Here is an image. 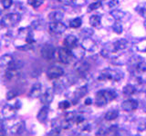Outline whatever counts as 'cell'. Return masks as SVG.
I'll return each instance as SVG.
<instances>
[{"label": "cell", "mask_w": 146, "mask_h": 136, "mask_svg": "<svg viewBox=\"0 0 146 136\" xmlns=\"http://www.w3.org/2000/svg\"><path fill=\"white\" fill-rule=\"evenodd\" d=\"M145 51H146V50H145Z\"/></svg>", "instance_id": "43"}, {"label": "cell", "mask_w": 146, "mask_h": 136, "mask_svg": "<svg viewBox=\"0 0 146 136\" xmlns=\"http://www.w3.org/2000/svg\"><path fill=\"white\" fill-rule=\"evenodd\" d=\"M12 60H13L12 56H10V54H4V56H2L1 57H0V65H6V66H7V65Z\"/></svg>", "instance_id": "26"}, {"label": "cell", "mask_w": 146, "mask_h": 136, "mask_svg": "<svg viewBox=\"0 0 146 136\" xmlns=\"http://www.w3.org/2000/svg\"><path fill=\"white\" fill-rule=\"evenodd\" d=\"M55 54H56V48L50 44H46L41 48V56L47 61L52 60L55 56Z\"/></svg>", "instance_id": "5"}, {"label": "cell", "mask_w": 146, "mask_h": 136, "mask_svg": "<svg viewBox=\"0 0 146 136\" xmlns=\"http://www.w3.org/2000/svg\"><path fill=\"white\" fill-rule=\"evenodd\" d=\"M78 42H79V39H78L77 36L73 35H68L65 39H64L63 44H64V46H65L66 48L72 50L78 45Z\"/></svg>", "instance_id": "11"}, {"label": "cell", "mask_w": 146, "mask_h": 136, "mask_svg": "<svg viewBox=\"0 0 146 136\" xmlns=\"http://www.w3.org/2000/svg\"><path fill=\"white\" fill-rule=\"evenodd\" d=\"M136 87L134 85H132V84H127L126 86H124L123 87V90H122V93L123 94H125V95H132V94H134L136 93Z\"/></svg>", "instance_id": "25"}, {"label": "cell", "mask_w": 146, "mask_h": 136, "mask_svg": "<svg viewBox=\"0 0 146 136\" xmlns=\"http://www.w3.org/2000/svg\"><path fill=\"white\" fill-rule=\"evenodd\" d=\"M90 65L87 61H80L76 65V72L80 76H86L89 74Z\"/></svg>", "instance_id": "10"}, {"label": "cell", "mask_w": 146, "mask_h": 136, "mask_svg": "<svg viewBox=\"0 0 146 136\" xmlns=\"http://www.w3.org/2000/svg\"><path fill=\"white\" fill-rule=\"evenodd\" d=\"M88 93V88H87V86H82V87L79 88L76 92L74 93V98H73V103H77L80 98H82L83 96L87 94Z\"/></svg>", "instance_id": "19"}, {"label": "cell", "mask_w": 146, "mask_h": 136, "mask_svg": "<svg viewBox=\"0 0 146 136\" xmlns=\"http://www.w3.org/2000/svg\"><path fill=\"white\" fill-rule=\"evenodd\" d=\"M0 1H1V5L5 9H8L13 4V0H0Z\"/></svg>", "instance_id": "36"}, {"label": "cell", "mask_w": 146, "mask_h": 136, "mask_svg": "<svg viewBox=\"0 0 146 136\" xmlns=\"http://www.w3.org/2000/svg\"><path fill=\"white\" fill-rule=\"evenodd\" d=\"M1 114L4 120H11L17 114V109L10 104H6L2 109Z\"/></svg>", "instance_id": "7"}, {"label": "cell", "mask_w": 146, "mask_h": 136, "mask_svg": "<svg viewBox=\"0 0 146 136\" xmlns=\"http://www.w3.org/2000/svg\"><path fill=\"white\" fill-rule=\"evenodd\" d=\"M64 84L60 81H58V82H55L54 83V85H53V91L54 93L56 94H60L62 91L64 90Z\"/></svg>", "instance_id": "27"}, {"label": "cell", "mask_w": 146, "mask_h": 136, "mask_svg": "<svg viewBox=\"0 0 146 136\" xmlns=\"http://www.w3.org/2000/svg\"><path fill=\"white\" fill-rule=\"evenodd\" d=\"M123 78V73L118 69H111V68H106L102 70L98 77V80L102 81H113V82H119Z\"/></svg>", "instance_id": "2"}, {"label": "cell", "mask_w": 146, "mask_h": 136, "mask_svg": "<svg viewBox=\"0 0 146 136\" xmlns=\"http://www.w3.org/2000/svg\"><path fill=\"white\" fill-rule=\"evenodd\" d=\"M112 44H113L114 49L119 53L120 51H122V50L126 49L128 47V45H129V43H128V41L125 39H119L116 41V42L112 43Z\"/></svg>", "instance_id": "18"}, {"label": "cell", "mask_w": 146, "mask_h": 136, "mask_svg": "<svg viewBox=\"0 0 146 136\" xmlns=\"http://www.w3.org/2000/svg\"><path fill=\"white\" fill-rule=\"evenodd\" d=\"M144 27H145V29H146V21L144 22Z\"/></svg>", "instance_id": "42"}, {"label": "cell", "mask_w": 146, "mask_h": 136, "mask_svg": "<svg viewBox=\"0 0 146 136\" xmlns=\"http://www.w3.org/2000/svg\"><path fill=\"white\" fill-rule=\"evenodd\" d=\"M48 112H49L48 106L46 105V104H44V106L41 108L39 110V112H38L36 119H38V121L39 122H41V124H44V122H46V121H47V119H48Z\"/></svg>", "instance_id": "15"}, {"label": "cell", "mask_w": 146, "mask_h": 136, "mask_svg": "<svg viewBox=\"0 0 146 136\" xmlns=\"http://www.w3.org/2000/svg\"><path fill=\"white\" fill-rule=\"evenodd\" d=\"M112 30L114 33H116L117 35H121L123 32V27L121 26V23L120 21H116L112 25Z\"/></svg>", "instance_id": "28"}, {"label": "cell", "mask_w": 146, "mask_h": 136, "mask_svg": "<svg viewBox=\"0 0 146 136\" xmlns=\"http://www.w3.org/2000/svg\"><path fill=\"white\" fill-rule=\"evenodd\" d=\"M24 66V62L21 61L20 59H13V60L7 65L8 69H14V70H20Z\"/></svg>", "instance_id": "22"}, {"label": "cell", "mask_w": 146, "mask_h": 136, "mask_svg": "<svg viewBox=\"0 0 146 136\" xmlns=\"http://www.w3.org/2000/svg\"><path fill=\"white\" fill-rule=\"evenodd\" d=\"M48 28L54 34H63L66 31L67 26L61 21H58V22H50V24L48 25Z\"/></svg>", "instance_id": "8"}, {"label": "cell", "mask_w": 146, "mask_h": 136, "mask_svg": "<svg viewBox=\"0 0 146 136\" xmlns=\"http://www.w3.org/2000/svg\"><path fill=\"white\" fill-rule=\"evenodd\" d=\"M64 17V14L61 11L58 10H55L51 12L48 15V19L50 22H58V21H61Z\"/></svg>", "instance_id": "20"}, {"label": "cell", "mask_w": 146, "mask_h": 136, "mask_svg": "<svg viewBox=\"0 0 146 136\" xmlns=\"http://www.w3.org/2000/svg\"><path fill=\"white\" fill-rule=\"evenodd\" d=\"M19 70H14V69H8L7 72L5 73V77L7 81H12V80H15L16 78H17L18 75H19V73H18Z\"/></svg>", "instance_id": "23"}, {"label": "cell", "mask_w": 146, "mask_h": 136, "mask_svg": "<svg viewBox=\"0 0 146 136\" xmlns=\"http://www.w3.org/2000/svg\"><path fill=\"white\" fill-rule=\"evenodd\" d=\"M139 13L141 16L146 19V8H141V10H139Z\"/></svg>", "instance_id": "39"}, {"label": "cell", "mask_w": 146, "mask_h": 136, "mask_svg": "<svg viewBox=\"0 0 146 136\" xmlns=\"http://www.w3.org/2000/svg\"><path fill=\"white\" fill-rule=\"evenodd\" d=\"M121 109L125 112H132L135 111L138 108V101L135 99H127L125 101H123L121 105Z\"/></svg>", "instance_id": "9"}, {"label": "cell", "mask_w": 146, "mask_h": 136, "mask_svg": "<svg viewBox=\"0 0 146 136\" xmlns=\"http://www.w3.org/2000/svg\"><path fill=\"white\" fill-rule=\"evenodd\" d=\"M58 56L59 61H60L62 63H65V65L70 63L73 61V59L75 58L74 56H73L71 50L66 48L65 46L58 49Z\"/></svg>", "instance_id": "4"}, {"label": "cell", "mask_w": 146, "mask_h": 136, "mask_svg": "<svg viewBox=\"0 0 146 136\" xmlns=\"http://www.w3.org/2000/svg\"><path fill=\"white\" fill-rule=\"evenodd\" d=\"M117 97V93L114 90H100L96 94L95 103L97 106L102 107L110 102L113 101Z\"/></svg>", "instance_id": "1"}, {"label": "cell", "mask_w": 146, "mask_h": 136, "mask_svg": "<svg viewBox=\"0 0 146 136\" xmlns=\"http://www.w3.org/2000/svg\"><path fill=\"white\" fill-rule=\"evenodd\" d=\"M94 34V31L91 28H84L81 31V35L84 36V38L86 37H91Z\"/></svg>", "instance_id": "35"}, {"label": "cell", "mask_w": 146, "mask_h": 136, "mask_svg": "<svg viewBox=\"0 0 146 136\" xmlns=\"http://www.w3.org/2000/svg\"><path fill=\"white\" fill-rule=\"evenodd\" d=\"M21 20V16L18 13H10L5 16L1 19V25L5 27H13Z\"/></svg>", "instance_id": "3"}, {"label": "cell", "mask_w": 146, "mask_h": 136, "mask_svg": "<svg viewBox=\"0 0 146 136\" xmlns=\"http://www.w3.org/2000/svg\"><path fill=\"white\" fill-rule=\"evenodd\" d=\"M102 2L100 1H96V2H93L89 5L88 7V11L89 12H91V11H94V10H97V9H99L100 7H102Z\"/></svg>", "instance_id": "32"}, {"label": "cell", "mask_w": 146, "mask_h": 136, "mask_svg": "<svg viewBox=\"0 0 146 136\" xmlns=\"http://www.w3.org/2000/svg\"><path fill=\"white\" fill-rule=\"evenodd\" d=\"M64 75L63 68L58 65L50 66L47 71V76L49 80H57Z\"/></svg>", "instance_id": "6"}, {"label": "cell", "mask_w": 146, "mask_h": 136, "mask_svg": "<svg viewBox=\"0 0 146 136\" xmlns=\"http://www.w3.org/2000/svg\"><path fill=\"white\" fill-rule=\"evenodd\" d=\"M119 5H120V3H119L118 0H111L109 2V7L113 10V9H116V7H119Z\"/></svg>", "instance_id": "37"}, {"label": "cell", "mask_w": 146, "mask_h": 136, "mask_svg": "<svg viewBox=\"0 0 146 136\" xmlns=\"http://www.w3.org/2000/svg\"><path fill=\"white\" fill-rule=\"evenodd\" d=\"M90 24L92 27L100 28L102 26V16L99 15H92L90 17Z\"/></svg>", "instance_id": "21"}, {"label": "cell", "mask_w": 146, "mask_h": 136, "mask_svg": "<svg viewBox=\"0 0 146 136\" xmlns=\"http://www.w3.org/2000/svg\"><path fill=\"white\" fill-rule=\"evenodd\" d=\"M54 99V91L51 88H48L46 92L42 94V96L40 97V102L43 104L48 105L53 101Z\"/></svg>", "instance_id": "14"}, {"label": "cell", "mask_w": 146, "mask_h": 136, "mask_svg": "<svg viewBox=\"0 0 146 136\" xmlns=\"http://www.w3.org/2000/svg\"><path fill=\"white\" fill-rule=\"evenodd\" d=\"M84 121H85V118H84L83 116L78 115V116H76V118H75V122H76L77 124H81Z\"/></svg>", "instance_id": "38"}, {"label": "cell", "mask_w": 146, "mask_h": 136, "mask_svg": "<svg viewBox=\"0 0 146 136\" xmlns=\"http://www.w3.org/2000/svg\"><path fill=\"white\" fill-rule=\"evenodd\" d=\"M43 3H44V0H27V4L35 9L42 6Z\"/></svg>", "instance_id": "31"}, {"label": "cell", "mask_w": 146, "mask_h": 136, "mask_svg": "<svg viewBox=\"0 0 146 136\" xmlns=\"http://www.w3.org/2000/svg\"><path fill=\"white\" fill-rule=\"evenodd\" d=\"M64 118H65V119H64V120H66L67 122H70V124H72L73 122H75L76 114H75V112H68L67 114H65V116H64Z\"/></svg>", "instance_id": "33"}, {"label": "cell", "mask_w": 146, "mask_h": 136, "mask_svg": "<svg viewBox=\"0 0 146 136\" xmlns=\"http://www.w3.org/2000/svg\"><path fill=\"white\" fill-rule=\"evenodd\" d=\"M18 94H19V93H18V91L17 89H11V90H9L8 92L7 93L6 98H7V101H11V100L15 99L17 96Z\"/></svg>", "instance_id": "29"}, {"label": "cell", "mask_w": 146, "mask_h": 136, "mask_svg": "<svg viewBox=\"0 0 146 136\" xmlns=\"http://www.w3.org/2000/svg\"><path fill=\"white\" fill-rule=\"evenodd\" d=\"M81 24H82L81 18L76 17V18H74V19L70 20V27H71V28H79V27H80Z\"/></svg>", "instance_id": "30"}, {"label": "cell", "mask_w": 146, "mask_h": 136, "mask_svg": "<svg viewBox=\"0 0 146 136\" xmlns=\"http://www.w3.org/2000/svg\"><path fill=\"white\" fill-rule=\"evenodd\" d=\"M25 129V122L19 120L18 122H15V124H13L12 126H11V129H10V131L12 134H20Z\"/></svg>", "instance_id": "17"}, {"label": "cell", "mask_w": 146, "mask_h": 136, "mask_svg": "<svg viewBox=\"0 0 146 136\" xmlns=\"http://www.w3.org/2000/svg\"><path fill=\"white\" fill-rule=\"evenodd\" d=\"M111 15L116 21H120V22L127 21L130 18V15L128 13L121 10H117V9H113L111 12Z\"/></svg>", "instance_id": "12"}, {"label": "cell", "mask_w": 146, "mask_h": 136, "mask_svg": "<svg viewBox=\"0 0 146 136\" xmlns=\"http://www.w3.org/2000/svg\"><path fill=\"white\" fill-rule=\"evenodd\" d=\"M139 130H141V131L146 130V121L143 122V124H141V125H139Z\"/></svg>", "instance_id": "41"}, {"label": "cell", "mask_w": 146, "mask_h": 136, "mask_svg": "<svg viewBox=\"0 0 146 136\" xmlns=\"http://www.w3.org/2000/svg\"><path fill=\"white\" fill-rule=\"evenodd\" d=\"M119 116V111L117 110H111L106 112V114L104 116V119L108 121V122H111V121H113L117 119Z\"/></svg>", "instance_id": "24"}, {"label": "cell", "mask_w": 146, "mask_h": 136, "mask_svg": "<svg viewBox=\"0 0 146 136\" xmlns=\"http://www.w3.org/2000/svg\"><path fill=\"white\" fill-rule=\"evenodd\" d=\"M41 91H42V85L40 83H36L33 86L31 87L29 93V96L32 99H36L38 96H40L41 94Z\"/></svg>", "instance_id": "16"}, {"label": "cell", "mask_w": 146, "mask_h": 136, "mask_svg": "<svg viewBox=\"0 0 146 136\" xmlns=\"http://www.w3.org/2000/svg\"><path fill=\"white\" fill-rule=\"evenodd\" d=\"M84 103H85V105H90V104L92 103V99L90 98V97L86 98V99H85V102H84Z\"/></svg>", "instance_id": "40"}, {"label": "cell", "mask_w": 146, "mask_h": 136, "mask_svg": "<svg viewBox=\"0 0 146 136\" xmlns=\"http://www.w3.org/2000/svg\"><path fill=\"white\" fill-rule=\"evenodd\" d=\"M70 102H68L67 101V100H65V101H62L58 103V108L60 109V110H63V111H65V110H68V108L70 107Z\"/></svg>", "instance_id": "34"}, {"label": "cell", "mask_w": 146, "mask_h": 136, "mask_svg": "<svg viewBox=\"0 0 146 136\" xmlns=\"http://www.w3.org/2000/svg\"><path fill=\"white\" fill-rule=\"evenodd\" d=\"M81 47L83 48L86 51H94L97 47V44H96L95 41L90 38V37H86L82 40L81 42Z\"/></svg>", "instance_id": "13"}]
</instances>
